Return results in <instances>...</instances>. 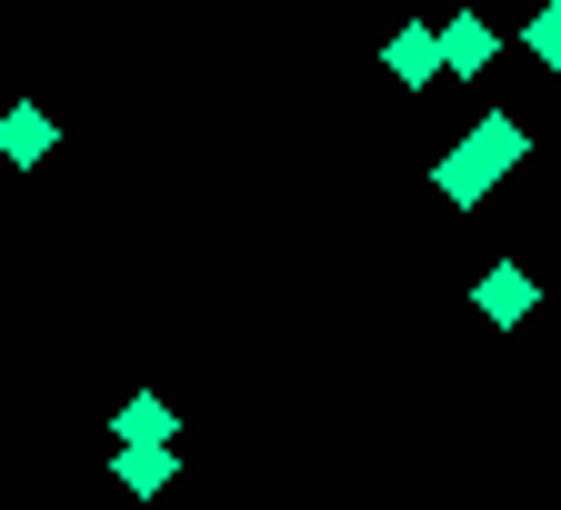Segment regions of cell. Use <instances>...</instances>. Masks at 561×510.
I'll return each instance as SVG.
<instances>
[{"label":"cell","instance_id":"3","mask_svg":"<svg viewBox=\"0 0 561 510\" xmlns=\"http://www.w3.org/2000/svg\"><path fill=\"white\" fill-rule=\"evenodd\" d=\"M491 50H502V40H491V21H471V11H461V21L442 31V60H451V70H481Z\"/></svg>","mask_w":561,"mask_h":510},{"label":"cell","instance_id":"4","mask_svg":"<svg viewBox=\"0 0 561 510\" xmlns=\"http://www.w3.org/2000/svg\"><path fill=\"white\" fill-rule=\"evenodd\" d=\"M481 311H491V321H522V311H531V280H522V270H491V280H481Z\"/></svg>","mask_w":561,"mask_h":510},{"label":"cell","instance_id":"7","mask_svg":"<svg viewBox=\"0 0 561 510\" xmlns=\"http://www.w3.org/2000/svg\"><path fill=\"white\" fill-rule=\"evenodd\" d=\"M522 50H531V60H541V70H561V0H551V11H541V21H531V31H522Z\"/></svg>","mask_w":561,"mask_h":510},{"label":"cell","instance_id":"1","mask_svg":"<svg viewBox=\"0 0 561 510\" xmlns=\"http://www.w3.org/2000/svg\"><path fill=\"white\" fill-rule=\"evenodd\" d=\"M171 430H181L171 401H130V410H121V451H171Z\"/></svg>","mask_w":561,"mask_h":510},{"label":"cell","instance_id":"8","mask_svg":"<svg viewBox=\"0 0 561 510\" xmlns=\"http://www.w3.org/2000/svg\"><path fill=\"white\" fill-rule=\"evenodd\" d=\"M121 480H130V490H161V480H171V451H121Z\"/></svg>","mask_w":561,"mask_h":510},{"label":"cell","instance_id":"6","mask_svg":"<svg viewBox=\"0 0 561 510\" xmlns=\"http://www.w3.org/2000/svg\"><path fill=\"white\" fill-rule=\"evenodd\" d=\"M0 151H11V161H41L50 151V120L41 111H11V120H0Z\"/></svg>","mask_w":561,"mask_h":510},{"label":"cell","instance_id":"5","mask_svg":"<svg viewBox=\"0 0 561 510\" xmlns=\"http://www.w3.org/2000/svg\"><path fill=\"white\" fill-rule=\"evenodd\" d=\"M432 50H442L432 31H401V40H391V70H401V91H421V81H432Z\"/></svg>","mask_w":561,"mask_h":510},{"label":"cell","instance_id":"2","mask_svg":"<svg viewBox=\"0 0 561 510\" xmlns=\"http://www.w3.org/2000/svg\"><path fill=\"white\" fill-rule=\"evenodd\" d=\"M461 151H471V161H481V171H491V181H502V171H512V161H522V130H512V120H502V111H491V120H481V130H471V140H461Z\"/></svg>","mask_w":561,"mask_h":510}]
</instances>
